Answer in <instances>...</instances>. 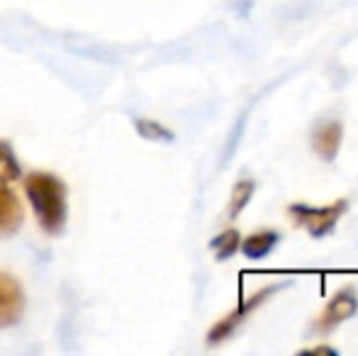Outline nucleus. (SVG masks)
<instances>
[{"mask_svg":"<svg viewBox=\"0 0 358 356\" xmlns=\"http://www.w3.org/2000/svg\"><path fill=\"white\" fill-rule=\"evenodd\" d=\"M24 193L44 232L62 234L66 225V188L62 180L52 173H29L24 178Z\"/></svg>","mask_w":358,"mask_h":356,"instance_id":"obj_1","label":"nucleus"},{"mask_svg":"<svg viewBox=\"0 0 358 356\" xmlns=\"http://www.w3.org/2000/svg\"><path fill=\"white\" fill-rule=\"evenodd\" d=\"M349 210V200H336L324 208H315V205L295 203L287 208L290 220L302 227L312 239H324L327 234L334 232V227L339 225V220L344 218V213Z\"/></svg>","mask_w":358,"mask_h":356,"instance_id":"obj_2","label":"nucleus"},{"mask_svg":"<svg viewBox=\"0 0 358 356\" xmlns=\"http://www.w3.org/2000/svg\"><path fill=\"white\" fill-rule=\"evenodd\" d=\"M287 285H290V283H285V280H280V283H271V285H266V288H261L259 293H254L251 298H246L244 303H241L239 308L234 310V313H229L227 318H222L220 322H217L215 327L210 329L208 342L210 344H220V342H224V339H229L231 334L236 332V327H239V325L244 322V320L249 318V315L254 313V310L259 308L261 303H266L271 295H275L278 290L287 288Z\"/></svg>","mask_w":358,"mask_h":356,"instance_id":"obj_3","label":"nucleus"},{"mask_svg":"<svg viewBox=\"0 0 358 356\" xmlns=\"http://www.w3.org/2000/svg\"><path fill=\"white\" fill-rule=\"evenodd\" d=\"M358 313V295L354 288H341L329 298L320 315L312 322V332L315 334H329L341 322L351 320Z\"/></svg>","mask_w":358,"mask_h":356,"instance_id":"obj_4","label":"nucleus"},{"mask_svg":"<svg viewBox=\"0 0 358 356\" xmlns=\"http://www.w3.org/2000/svg\"><path fill=\"white\" fill-rule=\"evenodd\" d=\"M341 139H344V127H341L339 120H322L320 124H315L312 129V149L322 162L331 164L336 159L341 149Z\"/></svg>","mask_w":358,"mask_h":356,"instance_id":"obj_5","label":"nucleus"},{"mask_svg":"<svg viewBox=\"0 0 358 356\" xmlns=\"http://www.w3.org/2000/svg\"><path fill=\"white\" fill-rule=\"evenodd\" d=\"M24 308V293L8 273H0V327H10L20 320Z\"/></svg>","mask_w":358,"mask_h":356,"instance_id":"obj_6","label":"nucleus"},{"mask_svg":"<svg viewBox=\"0 0 358 356\" xmlns=\"http://www.w3.org/2000/svg\"><path fill=\"white\" fill-rule=\"evenodd\" d=\"M22 225V205L10 188L0 185V237L13 234Z\"/></svg>","mask_w":358,"mask_h":356,"instance_id":"obj_7","label":"nucleus"},{"mask_svg":"<svg viewBox=\"0 0 358 356\" xmlns=\"http://www.w3.org/2000/svg\"><path fill=\"white\" fill-rule=\"evenodd\" d=\"M278 239H280V234L275 232V229H259V232L249 234V237L239 244V249L244 252L246 259L259 262V259L268 257V254L273 252L275 244H278Z\"/></svg>","mask_w":358,"mask_h":356,"instance_id":"obj_8","label":"nucleus"},{"mask_svg":"<svg viewBox=\"0 0 358 356\" xmlns=\"http://www.w3.org/2000/svg\"><path fill=\"white\" fill-rule=\"evenodd\" d=\"M256 190V183L251 178H241L239 183L234 185V190H231V200H229V220H236L241 213L246 210V205H249L251 195H254Z\"/></svg>","mask_w":358,"mask_h":356,"instance_id":"obj_9","label":"nucleus"},{"mask_svg":"<svg viewBox=\"0 0 358 356\" xmlns=\"http://www.w3.org/2000/svg\"><path fill=\"white\" fill-rule=\"evenodd\" d=\"M239 244H241V234L236 232V229H227V232L217 234L213 242H210V247H213L215 257L220 259V262H224V259L234 257Z\"/></svg>","mask_w":358,"mask_h":356,"instance_id":"obj_10","label":"nucleus"},{"mask_svg":"<svg viewBox=\"0 0 358 356\" xmlns=\"http://www.w3.org/2000/svg\"><path fill=\"white\" fill-rule=\"evenodd\" d=\"M20 178V166L15 162L13 152L5 144H0V185L15 183Z\"/></svg>","mask_w":358,"mask_h":356,"instance_id":"obj_11","label":"nucleus"},{"mask_svg":"<svg viewBox=\"0 0 358 356\" xmlns=\"http://www.w3.org/2000/svg\"><path fill=\"white\" fill-rule=\"evenodd\" d=\"M137 129L149 139H173V134H171L169 129H164L159 122H151V120H139Z\"/></svg>","mask_w":358,"mask_h":356,"instance_id":"obj_12","label":"nucleus"}]
</instances>
